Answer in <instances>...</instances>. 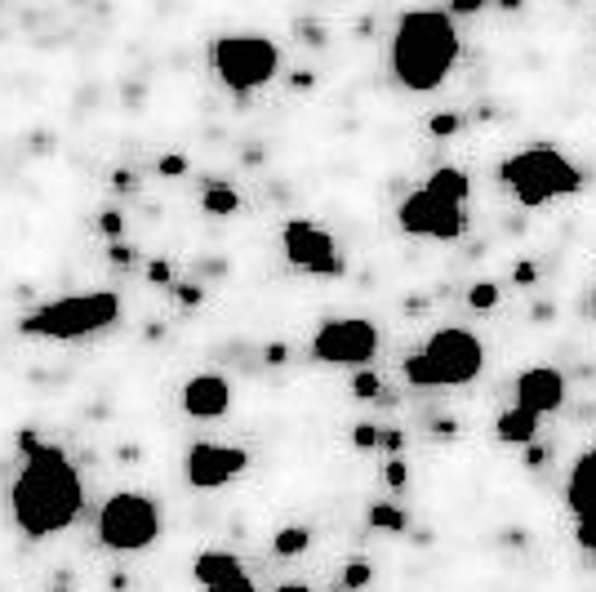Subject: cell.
<instances>
[{
	"label": "cell",
	"mask_w": 596,
	"mask_h": 592,
	"mask_svg": "<svg viewBox=\"0 0 596 592\" xmlns=\"http://www.w3.org/2000/svg\"><path fill=\"white\" fill-rule=\"evenodd\" d=\"M263 361H267V365H285V361H289V348H285V344H267V348H263Z\"/></svg>",
	"instance_id": "36"
},
{
	"label": "cell",
	"mask_w": 596,
	"mask_h": 592,
	"mask_svg": "<svg viewBox=\"0 0 596 592\" xmlns=\"http://www.w3.org/2000/svg\"><path fill=\"white\" fill-rule=\"evenodd\" d=\"M307 548H312V530L307 526H281L272 535V553L276 557H303Z\"/></svg>",
	"instance_id": "19"
},
{
	"label": "cell",
	"mask_w": 596,
	"mask_h": 592,
	"mask_svg": "<svg viewBox=\"0 0 596 592\" xmlns=\"http://www.w3.org/2000/svg\"><path fill=\"white\" fill-rule=\"evenodd\" d=\"M112 187H117V192H138V174H134V170H117V174H112Z\"/></svg>",
	"instance_id": "33"
},
{
	"label": "cell",
	"mask_w": 596,
	"mask_h": 592,
	"mask_svg": "<svg viewBox=\"0 0 596 592\" xmlns=\"http://www.w3.org/2000/svg\"><path fill=\"white\" fill-rule=\"evenodd\" d=\"M432 432H436V437H454V432H459V423H454V419H441Z\"/></svg>",
	"instance_id": "41"
},
{
	"label": "cell",
	"mask_w": 596,
	"mask_h": 592,
	"mask_svg": "<svg viewBox=\"0 0 596 592\" xmlns=\"http://www.w3.org/2000/svg\"><path fill=\"white\" fill-rule=\"evenodd\" d=\"M281 245H285V258L298 272H312V276H343L348 272L339 240L330 237L325 228H316L312 219H289L281 228Z\"/></svg>",
	"instance_id": "10"
},
{
	"label": "cell",
	"mask_w": 596,
	"mask_h": 592,
	"mask_svg": "<svg viewBox=\"0 0 596 592\" xmlns=\"http://www.w3.org/2000/svg\"><path fill=\"white\" fill-rule=\"evenodd\" d=\"M463 54V36L445 9H410L392 36V76L410 94H432L445 85Z\"/></svg>",
	"instance_id": "2"
},
{
	"label": "cell",
	"mask_w": 596,
	"mask_h": 592,
	"mask_svg": "<svg viewBox=\"0 0 596 592\" xmlns=\"http://www.w3.org/2000/svg\"><path fill=\"white\" fill-rule=\"evenodd\" d=\"M312 85H316L312 72H294V76H289V90H312Z\"/></svg>",
	"instance_id": "39"
},
{
	"label": "cell",
	"mask_w": 596,
	"mask_h": 592,
	"mask_svg": "<svg viewBox=\"0 0 596 592\" xmlns=\"http://www.w3.org/2000/svg\"><path fill=\"white\" fill-rule=\"evenodd\" d=\"M174 294H178L183 308H201V303H205V290H201V285H174Z\"/></svg>",
	"instance_id": "32"
},
{
	"label": "cell",
	"mask_w": 596,
	"mask_h": 592,
	"mask_svg": "<svg viewBox=\"0 0 596 592\" xmlns=\"http://www.w3.org/2000/svg\"><path fill=\"white\" fill-rule=\"evenodd\" d=\"M566 508L574 512V544L596 553V446L583 450L566 481Z\"/></svg>",
	"instance_id": "12"
},
{
	"label": "cell",
	"mask_w": 596,
	"mask_h": 592,
	"mask_svg": "<svg viewBox=\"0 0 596 592\" xmlns=\"http://www.w3.org/2000/svg\"><path fill=\"white\" fill-rule=\"evenodd\" d=\"M498 299H503V294H498V285H494V281H477V285L468 290V308H477V312H494V308H498Z\"/></svg>",
	"instance_id": "21"
},
{
	"label": "cell",
	"mask_w": 596,
	"mask_h": 592,
	"mask_svg": "<svg viewBox=\"0 0 596 592\" xmlns=\"http://www.w3.org/2000/svg\"><path fill=\"white\" fill-rule=\"evenodd\" d=\"M303 31H307V45H325V31L316 22H303Z\"/></svg>",
	"instance_id": "40"
},
{
	"label": "cell",
	"mask_w": 596,
	"mask_h": 592,
	"mask_svg": "<svg viewBox=\"0 0 596 592\" xmlns=\"http://www.w3.org/2000/svg\"><path fill=\"white\" fill-rule=\"evenodd\" d=\"M108 588H112V592H125V588H129V575H112V579H108Z\"/></svg>",
	"instance_id": "44"
},
{
	"label": "cell",
	"mask_w": 596,
	"mask_h": 592,
	"mask_svg": "<svg viewBox=\"0 0 596 592\" xmlns=\"http://www.w3.org/2000/svg\"><path fill=\"white\" fill-rule=\"evenodd\" d=\"M117 459H125V464H138V446H120Z\"/></svg>",
	"instance_id": "42"
},
{
	"label": "cell",
	"mask_w": 596,
	"mask_h": 592,
	"mask_svg": "<svg viewBox=\"0 0 596 592\" xmlns=\"http://www.w3.org/2000/svg\"><path fill=\"white\" fill-rule=\"evenodd\" d=\"M81 503H85V485L72 468V459L45 441H40V450L27 455L22 473L9 485V512L27 539L63 535L81 517Z\"/></svg>",
	"instance_id": "1"
},
{
	"label": "cell",
	"mask_w": 596,
	"mask_h": 592,
	"mask_svg": "<svg viewBox=\"0 0 596 592\" xmlns=\"http://www.w3.org/2000/svg\"><path fill=\"white\" fill-rule=\"evenodd\" d=\"M552 317H557V308H552V303H548V308H543V303L534 308V321H552Z\"/></svg>",
	"instance_id": "43"
},
{
	"label": "cell",
	"mask_w": 596,
	"mask_h": 592,
	"mask_svg": "<svg viewBox=\"0 0 596 592\" xmlns=\"http://www.w3.org/2000/svg\"><path fill=\"white\" fill-rule=\"evenodd\" d=\"M192 579H196L205 592H223L228 584L245 579V566H240L232 553H196V562H192Z\"/></svg>",
	"instance_id": "15"
},
{
	"label": "cell",
	"mask_w": 596,
	"mask_h": 592,
	"mask_svg": "<svg viewBox=\"0 0 596 592\" xmlns=\"http://www.w3.org/2000/svg\"><path fill=\"white\" fill-rule=\"evenodd\" d=\"M147 281H151V285H174V267H169L165 258H151V263H147Z\"/></svg>",
	"instance_id": "30"
},
{
	"label": "cell",
	"mask_w": 596,
	"mask_h": 592,
	"mask_svg": "<svg viewBox=\"0 0 596 592\" xmlns=\"http://www.w3.org/2000/svg\"><path fill=\"white\" fill-rule=\"evenodd\" d=\"M201 210L214 214V219H232V214H240V192L223 178H210L205 192H201Z\"/></svg>",
	"instance_id": "18"
},
{
	"label": "cell",
	"mask_w": 596,
	"mask_h": 592,
	"mask_svg": "<svg viewBox=\"0 0 596 592\" xmlns=\"http://www.w3.org/2000/svg\"><path fill=\"white\" fill-rule=\"evenodd\" d=\"M276 592H312V588H307V584H281Z\"/></svg>",
	"instance_id": "45"
},
{
	"label": "cell",
	"mask_w": 596,
	"mask_h": 592,
	"mask_svg": "<svg viewBox=\"0 0 596 592\" xmlns=\"http://www.w3.org/2000/svg\"><path fill=\"white\" fill-rule=\"evenodd\" d=\"M494 437H498L503 446H534V441H539V414L512 405V410H503V414L494 419Z\"/></svg>",
	"instance_id": "16"
},
{
	"label": "cell",
	"mask_w": 596,
	"mask_h": 592,
	"mask_svg": "<svg viewBox=\"0 0 596 592\" xmlns=\"http://www.w3.org/2000/svg\"><path fill=\"white\" fill-rule=\"evenodd\" d=\"M548 464V450L534 441V446H525V468H543Z\"/></svg>",
	"instance_id": "37"
},
{
	"label": "cell",
	"mask_w": 596,
	"mask_h": 592,
	"mask_svg": "<svg viewBox=\"0 0 596 592\" xmlns=\"http://www.w3.org/2000/svg\"><path fill=\"white\" fill-rule=\"evenodd\" d=\"M369 526L387 530V535H405L410 530V512L396 508V503H369Z\"/></svg>",
	"instance_id": "20"
},
{
	"label": "cell",
	"mask_w": 596,
	"mask_h": 592,
	"mask_svg": "<svg viewBox=\"0 0 596 592\" xmlns=\"http://www.w3.org/2000/svg\"><path fill=\"white\" fill-rule=\"evenodd\" d=\"M249 468V455L240 446H214V441H196L187 455H183V476L187 485L196 490H219L228 481H237Z\"/></svg>",
	"instance_id": "11"
},
{
	"label": "cell",
	"mask_w": 596,
	"mask_h": 592,
	"mask_svg": "<svg viewBox=\"0 0 596 592\" xmlns=\"http://www.w3.org/2000/svg\"><path fill=\"white\" fill-rule=\"evenodd\" d=\"M383 481H387V490L401 494V490L410 485V464H405V459H387V464H383Z\"/></svg>",
	"instance_id": "25"
},
{
	"label": "cell",
	"mask_w": 596,
	"mask_h": 592,
	"mask_svg": "<svg viewBox=\"0 0 596 592\" xmlns=\"http://www.w3.org/2000/svg\"><path fill=\"white\" fill-rule=\"evenodd\" d=\"M183 410L192 419H223L232 410V383L223 374H192L183 383Z\"/></svg>",
	"instance_id": "14"
},
{
	"label": "cell",
	"mask_w": 596,
	"mask_h": 592,
	"mask_svg": "<svg viewBox=\"0 0 596 592\" xmlns=\"http://www.w3.org/2000/svg\"><path fill=\"white\" fill-rule=\"evenodd\" d=\"M534 281H539V263H530V258H525V263H516V267H512V285H534Z\"/></svg>",
	"instance_id": "31"
},
{
	"label": "cell",
	"mask_w": 596,
	"mask_h": 592,
	"mask_svg": "<svg viewBox=\"0 0 596 592\" xmlns=\"http://www.w3.org/2000/svg\"><path fill=\"white\" fill-rule=\"evenodd\" d=\"M516 405L530 414H557L566 405V374L557 365H530L516 374Z\"/></svg>",
	"instance_id": "13"
},
{
	"label": "cell",
	"mask_w": 596,
	"mask_h": 592,
	"mask_svg": "<svg viewBox=\"0 0 596 592\" xmlns=\"http://www.w3.org/2000/svg\"><path fill=\"white\" fill-rule=\"evenodd\" d=\"M485 370V344L472 330L445 326L405 361L410 387H463Z\"/></svg>",
	"instance_id": "4"
},
{
	"label": "cell",
	"mask_w": 596,
	"mask_h": 592,
	"mask_svg": "<svg viewBox=\"0 0 596 592\" xmlns=\"http://www.w3.org/2000/svg\"><path fill=\"white\" fill-rule=\"evenodd\" d=\"M378 450H387V459H401V450H405V432H401V428L378 432Z\"/></svg>",
	"instance_id": "28"
},
{
	"label": "cell",
	"mask_w": 596,
	"mask_h": 592,
	"mask_svg": "<svg viewBox=\"0 0 596 592\" xmlns=\"http://www.w3.org/2000/svg\"><path fill=\"white\" fill-rule=\"evenodd\" d=\"M112 321H120V299L112 290H94V294H67V299H54V303L27 312L18 321V330L27 339L72 344V339H85V335L108 330Z\"/></svg>",
	"instance_id": "5"
},
{
	"label": "cell",
	"mask_w": 596,
	"mask_h": 592,
	"mask_svg": "<svg viewBox=\"0 0 596 592\" xmlns=\"http://www.w3.org/2000/svg\"><path fill=\"white\" fill-rule=\"evenodd\" d=\"M480 9H485L480 0H454L445 13H450V18H468V13H480Z\"/></svg>",
	"instance_id": "35"
},
{
	"label": "cell",
	"mask_w": 596,
	"mask_h": 592,
	"mask_svg": "<svg viewBox=\"0 0 596 592\" xmlns=\"http://www.w3.org/2000/svg\"><path fill=\"white\" fill-rule=\"evenodd\" d=\"M396 223H401L405 237H428V240H459L468 232L463 205H450V201L432 196L428 187L410 192V196L396 205Z\"/></svg>",
	"instance_id": "8"
},
{
	"label": "cell",
	"mask_w": 596,
	"mask_h": 592,
	"mask_svg": "<svg viewBox=\"0 0 596 592\" xmlns=\"http://www.w3.org/2000/svg\"><path fill=\"white\" fill-rule=\"evenodd\" d=\"M187 170H192V161H187L183 152H165V156L156 161V174H160V178H183Z\"/></svg>",
	"instance_id": "23"
},
{
	"label": "cell",
	"mask_w": 596,
	"mask_h": 592,
	"mask_svg": "<svg viewBox=\"0 0 596 592\" xmlns=\"http://www.w3.org/2000/svg\"><path fill=\"white\" fill-rule=\"evenodd\" d=\"M352 446L357 450H378V428L374 423H357L352 428Z\"/></svg>",
	"instance_id": "29"
},
{
	"label": "cell",
	"mask_w": 596,
	"mask_h": 592,
	"mask_svg": "<svg viewBox=\"0 0 596 592\" xmlns=\"http://www.w3.org/2000/svg\"><path fill=\"white\" fill-rule=\"evenodd\" d=\"M498 183L516 196V205L539 210V205H552L561 196H579L583 170L557 147H525L498 165Z\"/></svg>",
	"instance_id": "3"
},
{
	"label": "cell",
	"mask_w": 596,
	"mask_h": 592,
	"mask_svg": "<svg viewBox=\"0 0 596 592\" xmlns=\"http://www.w3.org/2000/svg\"><path fill=\"white\" fill-rule=\"evenodd\" d=\"M99 232L117 245V240L125 237V214H120V210H103V214H99Z\"/></svg>",
	"instance_id": "26"
},
{
	"label": "cell",
	"mask_w": 596,
	"mask_h": 592,
	"mask_svg": "<svg viewBox=\"0 0 596 592\" xmlns=\"http://www.w3.org/2000/svg\"><path fill=\"white\" fill-rule=\"evenodd\" d=\"M432 196H441V201H450V205H463L468 201V192H472V183H468V174L463 170H454V165H436L432 174H428V183H423Z\"/></svg>",
	"instance_id": "17"
},
{
	"label": "cell",
	"mask_w": 596,
	"mask_h": 592,
	"mask_svg": "<svg viewBox=\"0 0 596 592\" xmlns=\"http://www.w3.org/2000/svg\"><path fill=\"white\" fill-rule=\"evenodd\" d=\"M108 258H112L117 267H129V263H134V245H125V240H117V245L108 249Z\"/></svg>",
	"instance_id": "34"
},
{
	"label": "cell",
	"mask_w": 596,
	"mask_h": 592,
	"mask_svg": "<svg viewBox=\"0 0 596 592\" xmlns=\"http://www.w3.org/2000/svg\"><path fill=\"white\" fill-rule=\"evenodd\" d=\"M210 63H214L219 81L245 99L281 72V49L267 36H219L210 45Z\"/></svg>",
	"instance_id": "6"
},
{
	"label": "cell",
	"mask_w": 596,
	"mask_h": 592,
	"mask_svg": "<svg viewBox=\"0 0 596 592\" xmlns=\"http://www.w3.org/2000/svg\"><path fill=\"white\" fill-rule=\"evenodd\" d=\"M369 584H374V566H369V562H348V566H343V588L348 592H360V588H369Z\"/></svg>",
	"instance_id": "22"
},
{
	"label": "cell",
	"mask_w": 596,
	"mask_h": 592,
	"mask_svg": "<svg viewBox=\"0 0 596 592\" xmlns=\"http://www.w3.org/2000/svg\"><path fill=\"white\" fill-rule=\"evenodd\" d=\"M156 535H160V508L138 490H120L99 508V539L112 553H143L156 544Z\"/></svg>",
	"instance_id": "7"
},
{
	"label": "cell",
	"mask_w": 596,
	"mask_h": 592,
	"mask_svg": "<svg viewBox=\"0 0 596 592\" xmlns=\"http://www.w3.org/2000/svg\"><path fill=\"white\" fill-rule=\"evenodd\" d=\"M459 125H463V120L454 117V112H436V117L428 120V129H432L436 138H454V134H459Z\"/></svg>",
	"instance_id": "27"
},
{
	"label": "cell",
	"mask_w": 596,
	"mask_h": 592,
	"mask_svg": "<svg viewBox=\"0 0 596 592\" xmlns=\"http://www.w3.org/2000/svg\"><path fill=\"white\" fill-rule=\"evenodd\" d=\"M18 450H22V459H27L31 450H40V441H36V432H31V428H22V432H18Z\"/></svg>",
	"instance_id": "38"
},
{
	"label": "cell",
	"mask_w": 596,
	"mask_h": 592,
	"mask_svg": "<svg viewBox=\"0 0 596 592\" xmlns=\"http://www.w3.org/2000/svg\"><path fill=\"white\" fill-rule=\"evenodd\" d=\"M383 392V379L374 374V370H357V379H352V396H360V401H374Z\"/></svg>",
	"instance_id": "24"
},
{
	"label": "cell",
	"mask_w": 596,
	"mask_h": 592,
	"mask_svg": "<svg viewBox=\"0 0 596 592\" xmlns=\"http://www.w3.org/2000/svg\"><path fill=\"white\" fill-rule=\"evenodd\" d=\"M49 592H72V588H49Z\"/></svg>",
	"instance_id": "46"
},
{
	"label": "cell",
	"mask_w": 596,
	"mask_h": 592,
	"mask_svg": "<svg viewBox=\"0 0 596 592\" xmlns=\"http://www.w3.org/2000/svg\"><path fill=\"white\" fill-rule=\"evenodd\" d=\"M378 353V326L360 321V317H343V321H325L312 335V356L321 365H369Z\"/></svg>",
	"instance_id": "9"
}]
</instances>
